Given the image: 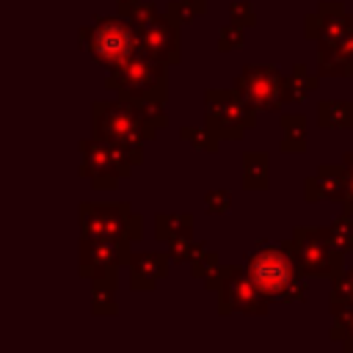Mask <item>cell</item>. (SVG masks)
Wrapping results in <instances>:
<instances>
[{
	"label": "cell",
	"instance_id": "obj_21",
	"mask_svg": "<svg viewBox=\"0 0 353 353\" xmlns=\"http://www.w3.org/2000/svg\"><path fill=\"white\" fill-rule=\"evenodd\" d=\"M116 287L113 281H99L94 279L91 281V312L99 317V314H116L119 312V303H116Z\"/></svg>",
	"mask_w": 353,
	"mask_h": 353
},
{
	"label": "cell",
	"instance_id": "obj_33",
	"mask_svg": "<svg viewBox=\"0 0 353 353\" xmlns=\"http://www.w3.org/2000/svg\"><path fill=\"white\" fill-rule=\"evenodd\" d=\"M339 201H342V210L347 215H353V163L345 165V188H342Z\"/></svg>",
	"mask_w": 353,
	"mask_h": 353
},
{
	"label": "cell",
	"instance_id": "obj_4",
	"mask_svg": "<svg viewBox=\"0 0 353 353\" xmlns=\"http://www.w3.org/2000/svg\"><path fill=\"white\" fill-rule=\"evenodd\" d=\"M80 47L94 58V63L113 69L124 58H130L138 47V30L127 17H102L94 19V25H85L77 30Z\"/></svg>",
	"mask_w": 353,
	"mask_h": 353
},
{
	"label": "cell",
	"instance_id": "obj_32",
	"mask_svg": "<svg viewBox=\"0 0 353 353\" xmlns=\"http://www.w3.org/2000/svg\"><path fill=\"white\" fill-rule=\"evenodd\" d=\"M154 14H157V6H154L152 0H138V3L127 11V19H130L135 28H141V25H146Z\"/></svg>",
	"mask_w": 353,
	"mask_h": 353
},
{
	"label": "cell",
	"instance_id": "obj_3",
	"mask_svg": "<svg viewBox=\"0 0 353 353\" xmlns=\"http://www.w3.org/2000/svg\"><path fill=\"white\" fill-rule=\"evenodd\" d=\"M105 88L119 94V99H149L165 105L168 99V63L135 50L119 66L108 69Z\"/></svg>",
	"mask_w": 353,
	"mask_h": 353
},
{
	"label": "cell",
	"instance_id": "obj_23",
	"mask_svg": "<svg viewBox=\"0 0 353 353\" xmlns=\"http://www.w3.org/2000/svg\"><path fill=\"white\" fill-rule=\"evenodd\" d=\"M325 234H328V243L342 251L347 256V251H353V218L347 212H342L339 218H334L328 226H325Z\"/></svg>",
	"mask_w": 353,
	"mask_h": 353
},
{
	"label": "cell",
	"instance_id": "obj_27",
	"mask_svg": "<svg viewBox=\"0 0 353 353\" xmlns=\"http://www.w3.org/2000/svg\"><path fill=\"white\" fill-rule=\"evenodd\" d=\"M165 248H168L165 254L171 262H190L196 256V251L201 248V243H196L193 237H174L165 243Z\"/></svg>",
	"mask_w": 353,
	"mask_h": 353
},
{
	"label": "cell",
	"instance_id": "obj_9",
	"mask_svg": "<svg viewBox=\"0 0 353 353\" xmlns=\"http://www.w3.org/2000/svg\"><path fill=\"white\" fill-rule=\"evenodd\" d=\"M77 152H80V174L97 190H113L119 185V179L130 176L132 168H135L121 149H116V146H110L99 138L80 141Z\"/></svg>",
	"mask_w": 353,
	"mask_h": 353
},
{
	"label": "cell",
	"instance_id": "obj_14",
	"mask_svg": "<svg viewBox=\"0 0 353 353\" xmlns=\"http://www.w3.org/2000/svg\"><path fill=\"white\" fill-rule=\"evenodd\" d=\"M168 254L163 251H138L127 256L130 265V290L135 292H152L165 276H168Z\"/></svg>",
	"mask_w": 353,
	"mask_h": 353
},
{
	"label": "cell",
	"instance_id": "obj_7",
	"mask_svg": "<svg viewBox=\"0 0 353 353\" xmlns=\"http://www.w3.org/2000/svg\"><path fill=\"white\" fill-rule=\"evenodd\" d=\"M80 237H113V240H132L143 237V223L132 212L127 201L116 204H80Z\"/></svg>",
	"mask_w": 353,
	"mask_h": 353
},
{
	"label": "cell",
	"instance_id": "obj_17",
	"mask_svg": "<svg viewBox=\"0 0 353 353\" xmlns=\"http://www.w3.org/2000/svg\"><path fill=\"white\" fill-rule=\"evenodd\" d=\"M243 188L245 190H268L270 188L268 152H245L243 154Z\"/></svg>",
	"mask_w": 353,
	"mask_h": 353
},
{
	"label": "cell",
	"instance_id": "obj_19",
	"mask_svg": "<svg viewBox=\"0 0 353 353\" xmlns=\"http://www.w3.org/2000/svg\"><path fill=\"white\" fill-rule=\"evenodd\" d=\"M193 215L190 212H160L154 215V237L160 243H168L174 237H193Z\"/></svg>",
	"mask_w": 353,
	"mask_h": 353
},
{
	"label": "cell",
	"instance_id": "obj_31",
	"mask_svg": "<svg viewBox=\"0 0 353 353\" xmlns=\"http://www.w3.org/2000/svg\"><path fill=\"white\" fill-rule=\"evenodd\" d=\"M165 17H168L174 25H185V22H193L199 14H196V8H193L190 3H185V0H171V3L165 6Z\"/></svg>",
	"mask_w": 353,
	"mask_h": 353
},
{
	"label": "cell",
	"instance_id": "obj_28",
	"mask_svg": "<svg viewBox=\"0 0 353 353\" xmlns=\"http://www.w3.org/2000/svg\"><path fill=\"white\" fill-rule=\"evenodd\" d=\"M245 41V28L229 22L218 30V52H229V50H240Z\"/></svg>",
	"mask_w": 353,
	"mask_h": 353
},
{
	"label": "cell",
	"instance_id": "obj_8",
	"mask_svg": "<svg viewBox=\"0 0 353 353\" xmlns=\"http://www.w3.org/2000/svg\"><path fill=\"white\" fill-rule=\"evenodd\" d=\"M290 245H292V256L298 262V270L303 276L334 279L336 273L345 270V254L328 243L325 226L323 229L320 226H295Z\"/></svg>",
	"mask_w": 353,
	"mask_h": 353
},
{
	"label": "cell",
	"instance_id": "obj_18",
	"mask_svg": "<svg viewBox=\"0 0 353 353\" xmlns=\"http://www.w3.org/2000/svg\"><path fill=\"white\" fill-rule=\"evenodd\" d=\"M317 124L325 130H353V102L350 99H323L317 105Z\"/></svg>",
	"mask_w": 353,
	"mask_h": 353
},
{
	"label": "cell",
	"instance_id": "obj_2",
	"mask_svg": "<svg viewBox=\"0 0 353 353\" xmlns=\"http://www.w3.org/2000/svg\"><path fill=\"white\" fill-rule=\"evenodd\" d=\"M91 138L121 149L132 165L143 163V143L157 135L127 99H97L91 105Z\"/></svg>",
	"mask_w": 353,
	"mask_h": 353
},
{
	"label": "cell",
	"instance_id": "obj_20",
	"mask_svg": "<svg viewBox=\"0 0 353 353\" xmlns=\"http://www.w3.org/2000/svg\"><path fill=\"white\" fill-rule=\"evenodd\" d=\"M331 317H334L331 339L334 342H342V350L353 353V303H336V306H331Z\"/></svg>",
	"mask_w": 353,
	"mask_h": 353
},
{
	"label": "cell",
	"instance_id": "obj_30",
	"mask_svg": "<svg viewBox=\"0 0 353 353\" xmlns=\"http://www.w3.org/2000/svg\"><path fill=\"white\" fill-rule=\"evenodd\" d=\"M204 207H207V212L223 215V212H229V207H232V193L223 190V188H212V190H207V196H204Z\"/></svg>",
	"mask_w": 353,
	"mask_h": 353
},
{
	"label": "cell",
	"instance_id": "obj_10",
	"mask_svg": "<svg viewBox=\"0 0 353 353\" xmlns=\"http://www.w3.org/2000/svg\"><path fill=\"white\" fill-rule=\"evenodd\" d=\"M234 91L254 108V110H268L276 113L290 102L287 94V74L279 72L276 66L268 63H248L237 77H234Z\"/></svg>",
	"mask_w": 353,
	"mask_h": 353
},
{
	"label": "cell",
	"instance_id": "obj_22",
	"mask_svg": "<svg viewBox=\"0 0 353 353\" xmlns=\"http://www.w3.org/2000/svg\"><path fill=\"white\" fill-rule=\"evenodd\" d=\"M314 88H317V77L309 74L303 63H295L292 72L287 74V94H290V102H303Z\"/></svg>",
	"mask_w": 353,
	"mask_h": 353
},
{
	"label": "cell",
	"instance_id": "obj_26",
	"mask_svg": "<svg viewBox=\"0 0 353 353\" xmlns=\"http://www.w3.org/2000/svg\"><path fill=\"white\" fill-rule=\"evenodd\" d=\"M188 265H190L193 279H204V276H210V273L221 265V256H218V251H210L207 245H201V248L196 251V256H193Z\"/></svg>",
	"mask_w": 353,
	"mask_h": 353
},
{
	"label": "cell",
	"instance_id": "obj_13",
	"mask_svg": "<svg viewBox=\"0 0 353 353\" xmlns=\"http://www.w3.org/2000/svg\"><path fill=\"white\" fill-rule=\"evenodd\" d=\"M347 28L328 44H317L320 77H353V14H345Z\"/></svg>",
	"mask_w": 353,
	"mask_h": 353
},
{
	"label": "cell",
	"instance_id": "obj_29",
	"mask_svg": "<svg viewBox=\"0 0 353 353\" xmlns=\"http://www.w3.org/2000/svg\"><path fill=\"white\" fill-rule=\"evenodd\" d=\"M229 22L240 25V28H254L256 25V11L248 0H234L229 3Z\"/></svg>",
	"mask_w": 353,
	"mask_h": 353
},
{
	"label": "cell",
	"instance_id": "obj_11",
	"mask_svg": "<svg viewBox=\"0 0 353 353\" xmlns=\"http://www.w3.org/2000/svg\"><path fill=\"white\" fill-rule=\"evenodd\" d=\"M132 240L113 237H80V276L94 281L119 284V265H127Z\"/></svg>",
	"mask_w": 353,
	"mask_h": 353
},
{
	"label": "cell",
	"instance_id": "obj_24",
	"mask_svg": "<svg viewBox=\"0 0 353 353\" xmlns=\"http://www.w3.org/2000/svg\"><path fill=\"white\" fill-rule=\"evenodd\" d=\"M179 138H182L185 143H190L193 149L207 152V154H215L218 146H221V141H218L207 127H182V130H179Z\"/></svg>",
	"mask_w": 353,
	"mask_h": 353
},
{
	"label": "cell",
	"instance_id": "obj_25",
	"mask_svg": "<svg viewBox=\"0 0 353 353\" xmlns=\"http://www.w3.org/2000/svg\"><path fill=\"white\" fill-rule=\"evenodd\" d=\"M331 298H328V306H336V303H353V265H345L342 273H336L331 279Z\"/></svg>",
	"mask_w": 353,
	"mask_h": 353
},
{
	"label": "cell",
	"instance_id": "obj_16",
	"mask_svg": "<svg viewBox=\"0 0 353 353\" xmlns=\"http://www.w3.org/2000/svg\"><path fill=\"white\" fill-rule=\"evenodd\" d=\"M281 124V141H279V149L281 152H306V127H309V119L303 113H281L279 119Z\"/></svg>",
	"mask_w": 353,
	"mask_h": 353
},
{
	"label": "cell",
	"instance_id": "obj_12",
	"mask_svg": "<svg viewBox=\"0 0 353 353\" xmlns=\"http://www.w3.org/2000/svg\"><path fill=\"white\" fill-rule=\"evenodd\" d=\"M138 30V47L163 61V63H179V25H174L165 14H154L146 25L135 28Z\"/></svg>",
	"mask_w": 353,
	"mask_h": 353
},
{
	"label": "cell",
	"instance_id": "obj_15",
	"mask_svg": "<svg viewBox=\"0 0 353 353\" xmlns=\"http://www.w3.org/2000/svg\"><path fill=\"white\" fill-rule=\"evenodd\" d=\"M345 188V165L342 163H323L314 176L306 179L303 185V199L306 201H339Z\"/></svg>",
	"mask_w": 353,
	"mask_h": 353
},
{
	"label": "cell",
	"instance_id": "obj_6",
	"mask_svg": "<svg viewBox=\"0 0 353 353\" xmlns=\"http://www.w3.org/2000/svg\"><path fill=\"white\" fill-rule=\"evenodd\" d=\"M204 127L218 141H243V135L256 127V110L234 88H207Z\"/></svg>",
	"mask_w": 353,
	"mask_h": 353
},
{
	"label": "cell",
	"instance_id": "obj_35",
	"mask_svg": "<svg viewBox=\"0 0 353 353\" xmlns=\"http://www.w3.org/2000/svg\"><path fill=\"white\" fill-rule=\"evenodd\" d=\"M185 3H190V6L196 8V14H199V17L207 11V0H185Z\"/></svg>",
	"mask_w": 353,
	"mask_h": 353
},
{
	"label": "cell",
	"instance_id": "obj_34",
	"mask_svg": "<svg viewBox=\"0 0 353 353\" xmlns=\"http://www.w3.org/2000/svg\"><path fill=\"white\" fill-rule=\"evenodd\" d=\"M135 3H138V0H116V6H119V14H121V17H127V11H130Z\"/></svg>",
	"mask_w": 353,
	"mask_h": 353
},
{
	"label": "cell",
	"instance_id": "obj_5",
	"mask_svg": "<svg viewBox=\"0 0 353 353\" xmlns=\"http://www.w3.org/2000/svg\"><path fill=\"white\" fill-rule=\"evenodd\" d=\"M204 290L218 292V314H268L270 298L251 281L243 265H218L201 279Z\"/></svg>",
	"mask_w": 353,
	"mask_h": 353
},
{
	"label": "cell",
	"instance_id": "obj_1",
	"mask_svg": "<svg viewBox=\"0 0 353 353\" xmlns=\"http://www.w3.org/2000/svg\"><path fill=\"white\" fill-rule=\"evenodd\" d=\"M245 273L262 290V295L279 303H295L306 298V276L298 270L290 240L268 243L262 240L254 251L245 254Z\"/></svg>",
	"mask_w": 353,
	"mask_h": 353
}]
</instances>
